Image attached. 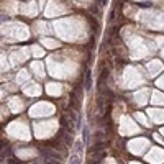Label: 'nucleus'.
I'll list each match as a JSON object with an SVG mask.
<instances>
[{
	"mask_svg": "<svg viewBox=\"0 0 164 164\" xmlns=\"http://www.w3.org/2000/svg\"><path fill=\"white\" fill-rule=\"evenodd\" d=\"M92 89V72L90 69L85 71V90H90Z\"/></svg>",
	"mask_w": 164,
	"mask_h": 164,
	"instance_id": "f03ea898",
	"label": "nucleus"
},
{
	"mask_svg": "<svg viewBox=\"0 0 164 164\" xmlns=\"http://www.w3.org/2000/svg\"><path fill=\"white\" fill-rule=\"evenodd\" d=\"M69 164H80V161H79L77 156H72L71 159H69Z\"/></svg>",
	"mask_w": 164,
	"mask_h": 164,
	"instance_id": "20e7f679",
	"label": "nucleus"
},
{
	"mask_svg": "<svg viewBox=\"0 0 164 164\" xmlns=\"http://www.w3.org/2000/svg\"><path fill=\"white\" fill-rule=\"evenodd\" d=\"M41 153H43V156L49 157V159H61V154H59L58 151H54V149H48V148H41Z\"/></svg>",
	"mask_w": 164,
	"mask_h": 164,
	"instance_id": "f257e3e1",
	"label": "nucleus"
},
{
	"mask_svg": "<svg viewBox=\"0 0 164 164\" xmlns=\"http://www.w3.org/2000/svg\"><path fill=\"white\" fill-rule=\"evenodd\" d=\"M59 136L62 138V139H64V143H66V144H69V146H71V144L74 143L72 136L69 135V133H67V131H61V133H59Z\"/></svg>",
	"mask_w": 164,
	"mask_h": 164,
	"instance_id": "7ed1b4c3",
	"label": "nucleus"
},
{
	"mask_svg": "<svg viewBox=\"0 0 164 164\" xmlns=\"http://www.w3.org/2000/svg\"><path fill=\"white\" fill-rule=\"evenodd\" d=\"M100 3H102V5H107V0H100Z\"/></svg>",
	"mask_w": 164,
	"mask_h": 164,
	"instance_id": "0eeeda50",
	"label": "nucleus"
},
{
	"mask_svg": "<svg viewBox=\"0 0 164 164\" xmlns=\"http://www.w3.org/2000/svg\"><path fill=\"white\" fill-rule=\"evenodd\" d=\"M46 164H61V161H59V159H48Z\"/></svg>",
	"mask_w": 164,
	"mask_h": 164,
	"instance_id": "423d86ee",
	"label": "nucleus"
},
{
	"mask_svg": "<svg viewBox=\"0 0 164 164\" xmlns=\"http://www.w3.org/2000/svg\"><path fill=\"white\" fill-rule=\"evenodd\" d=\"M76 151H77V154H80V151H82V143H80V141L76 143Z\"/></svg>",
	"mask_w": 164,
	"mask_h": 164,
	"instance_id": "39448f33",
	"label": "nucleus"
}]
</instances>
